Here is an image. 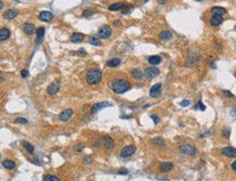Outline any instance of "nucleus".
I'll return each instance as SVG.
<instances>
[{
  "label": "nucleus",
  "instance_id": "obj_10",
  "mask_svg": "<svg viewBox=\"0 0 236 181\" xmlns=\"http://www.w3.org/2000/svg\"><path fill=\"white\" fill-rule=\"evenodd\" d=\"M160 93H161V84H156L155 86H152L149 92L151 98H158Z\"/></svg>",
  "mask_w": 236,
  "mask_h": 181
},
{
  "label": "nucleus",
  "instance_id": "obj_18",
  "mask_svg": "<svg viewBox=\"0 0 236 181\" xmlns=\"http://www.w3.org/2000/svg\"><path fill=\"white\" fill-rule=\"evenodd\" d=\"M84 39V35L82 33H74L72 34L71 36V41L72 42H82Z\"/></svg>",
  "mask_w": 236,
  "mask_h": 181
},
{
  "label": "nucleus",
  "instance_id": "obj_8",
  "mask_svg": "<svg viewBox=\"0 0 236 181\" xmlns=\"http://www.w3.org/2000/svg\"><path fill=\"white\" fill-rule=\"evenodd\" d=\"M110 106H113V104L110 103V102H99V103H96L93 105L91 112H93V113H97V112H99L100 110H102V108H105V107H110Z\"/></svg>",
  "mask_w": 236,
  "mask_h": 181
},
{
  "label": "nucleus",
  "instance_id": "obj_12",
  "mask_svg": "<svg viewBox=\"0 0 236 181\" xmlns=\"http://www.w3.org/2000/svg\"><path fill=\"white\" fill-rule=\"evenodd\" d=\"M52 17H54V14L49 11H41L39 13V19L44 22H49V21L52 20Z\"/></svg>",
  "mask_w": 236,
  "mask_h": 181
},
{
  "label": "nucleus",
  "instance_id": "obj_43",
  "mask_svg": "<svg viewBox=\"0 0 236 181\" xmlns=\"http://www.w3.org/2000/svg\"><path fill=\"white\" fill-rule=\"evenodd\" d=\"M231 167H232V169H233V170H236V161L234 162V163H233V164H232V166H231Z\"/></svg>",
  "mask_w": 236,
  "mask_h": 181
},
{
  "label": "nucleus",
  "instance_id": "obj_38",
  "mask_svg": "<svg viewBox=\"0 0 236 181\" xmlns=\"http://www.w3.org/2000/svg\"><path fill=\"white\" fill-rule=\"evenodd\" d=\"M90 159L91 158L89 157V156H86V157L83 158V162H84L85 164H89V163H90Z\"/></svg>",
  "mask_w": 236,
  "mask_h": 181
},
{
  "label": "nucleus",
  "instance_id": "obj_14",
  "mask_svg": "<svg viewBox=\"0 0 236 181\" xmlns=\"http://www.w3.org/2000/svg\"><path fill=\"white\" fill-rule=\"evenodd\" d=\"M222 22H223V17L221 15H212V17H210V24L212 26H219Z\"/></svg>",
  "mask_w": 236,
  "mask_h": 181
},
{
  "label": "nucleus",
  "instance_id": "obj_4",
  "mask_svg": "<svg viewBox=\"0 0 236 181\" xmlns=\"http://www.w3.org/2000/svg\"><path fill=\"white\" fill-rule=\"evenodd\" d=\"M112 34V30H111V27L109 26V25H104V26H101L98 30V35H99V37L100 38H104V39H107L111 36Z\"/></svg>",
  "mask_w": 236,
  "mask_h": 181
},
{
  "label": "nucleus",
  "instance_id": "obj_27",
  "mask_svg": "<svg viewBox=\"0 0 236 181\" xmlns=\"http://www.w3.org/2000/svg\"><path fill=\"white\" fill-rule=\"evenodd\" d=\"M173 168L172 163H169V162H164L161 164V170L162 171H170Z\"/></svg>",
  "mask_w": 236,
  "mask_h": 181
},
{
  "label": "nucleus",
  "instance_id": "obj_2",
  "mask_svg": "<svg viewBox=\"0 0 236 181\" xmlns=\"http://www.w3.org/2000/svg\"><path fill=\"white\" fill-rule=\"evenodd\" d=\"M101 78H102V74L101 72L97 68L94 70H89L86 75V80L89 85H97L100 83Z\"/></svg>",
  "mask_w": 236,
  "mask_h": 181
},
{
  "label": "nucleus",
  "instance_id": "obj_3",
  "mask_svg": "<svg viewBox=\"0 0 236 181\" xmlns=\"http://www.w3.org/2000/svg\"><path fill=\"white\" fill-rule=\"evenodd\" d=\"M180 151H181V153H183V154L190 155V156L196 154V148L194 147V144H192V143L182 144L181 148H180Z\"/></svg>",
  "mask_w": 236,
  "mask_h": 181
},
{
  "label": "nucleus",
  "instance_id": "obj_36",
  "mask_svg": "<svg viewBox=\"0 0 236 181\" xmlns=\"http://www.w3.org/2000/svg\"><path fill=\"white\" fill-rule=\"evenodd\" d=\"M21 75H22V77L26 78L27 76H28V70H23L22 72H21Z\"/></svg>",
  "mask_w": 236,
  "mask_h": 181
},
{
  "label": "nucleus",
  "instance_id": "obj_13",
  "mask_svg": "<svg viewBox=\"0 0 236 181\" xmlns=\"http://www.w3.org/2000/svg\"><path fill=\"white\" fill-rule=\"evenodd\" d=\"M17 13H19V11L15 10V9H9V10H7L4 12V17L7 20H13L14 17L17 15Z\"/></svg>",
  "mask_w": 236,
  "mask_h": 181
},
{
  "label": "nucleus",
  "instance_id": "obj_41",
  "mask_svg": "<svg viewBox=\"0 0 236 181\" xmlns=\"http://www.w3.org/2000/svg\"><path fill=\"white\" fill-rule=\"evenodd\" d=\"M118 174H122V175H125V174H127V170L125 169V168H123V170H120L118 172Z\"/></svg>",
  "mask_w": 236,
  "mask_h": 181
},
{
  "label": "nucleus",
  "instance_id": "obj_6",
  "mask_svg": "<svg viewBox=\"0 0 236 181\" xmlns=\"http://www.w3.org/2000/svg\"><path fill=\"white\" fill-rule=\"evenodd\" d=\"M60 86H61V84H60V81L59 80H54V81H52L49 86H48V88H47V93L48 94H56L59 91V89H60Z\"/></svg>",
  "mask_w": 236,
  "mask_h": 181
},
{
  "label": "nucleus",
  "instance_id": "obj_39",
  "mask_svg": "<svg viewBox=\"0 0 236 181\" xmlns=\"http://www.w3.org/2000/svg\"><path fill=\"white\" fill-rule=\"evenodd\" d=\"M198 106L200 107V110H201V111H205V110H206V106L202 104L201 101H199V102H198Z\"/></svg>",
  "mask_w": 236,
  "mask_h": 181
},
{
  "label": "nucleus",
  "instance_id": "obj_5",
  "mask_svg": "<svg viewBox=\"0 0 236 181\" xmlns=\"http://www.w3.org/2000/svg\"><path fill=\"white\" fill-rule=\"evenodd\" d=\"M135 152H136V147H135V145H127V147H125V148L122 149L121 154L120 155H121V157L126 158V157L132 156Z\"/></svg>",
  "mask_w": 236,
  "mask_h": 181
},
{
  "label": "nucleus",
  "instance_id": "obj_28",
  "mask_svg": "<svg viewBox=\"0 0 236 181\" xmlns=\"http://www.w3.org/2000/svg\"><path fill=\"white\" fill-rule=\"evenodd\" d=\"M22 145H23V148H25L28 151V153H30V154H33L34 153V148H33V145L30 143H28L27 141H23L22 142Z\"/></svg>",
  "mask_w": 236,
  "mask_h": 181
},
{
  "label": "nucleus",
  "instance_id": "obj_26",
  "mask_svg": "<svg viewBox=\"0 0 236 181\" xmlns=\"http://www.w3.org/2000/svg\"><path fill=\"white\" fill-rule=\"evenodd\" d=\"M36 34H37V39H38L36 42L39 44V41L43 40V38H44V36H45V27H39V28H37Z\"/></svg>",
  "mask_w": 236,
  "mask_h": 181
},
{
  "label": "nucleus",
  "instance_id": "obj_24",
  "mask_svg": "<svg viewBox=\"0 0 236 181\" xmlns=\"http://www.w3.org/2000/svg\"><path fill=\"white\" fill-rule=\"evenodd\" d=\"M2 166L6 169H13L15 167V163L13 161H10V159H6V161L2 162Z\"/></svg>",
  "mask_w": 236,
  "mask_h": 181
},
{
  "label": "nucleus",
  "instance_id": "obj_11",
  "mask_svg": "<svg viewBox=\"0 0 236 181\" xmlns=\"http://www.w3.org/2000/svg\"><path fill=\"white\" fill-rule=\"evenodd\" d=\"M72 115H73V111L70 110V108H67V110H64V111L59 115V118H60L62 121H67L72 117Z\"/></svg>",
  "mask_w": 236,
  "mask_h": 181
},
{
  "label": "nucleus",
  "instance_id": "obj_46",
  "mask_svg": "<svg viewBox=\"0 0 236 181\" xmlns=\"http://www.w3.org/2000/svg\"><path fill=\"white\" fill-rule=\"evenodd\" d=\"M195 1H198V2H199V1H202V0H195Z\"/></svg>",
  "mask_w": 236,
  "mask_h": 181
},
{
  "label": "nucleus",
  "instance_id": "obj_15",
  "mask_svg": "<svg viewBox=\"0 0 236 181\" xmlns=\"http://www.w3.org/2000/svg\"><path fill=\"white\" fill-rule=\"evenodd\" d=\"M211 13H212V15H221V17H223L226 13V9H224L222 7H213L211 8Z\"/></svg>",
  "mask_w": 236,
  "mask_h": 181
},
{
  "label": "nucleus",
  "instance_id": "obj_44",
  "mask_svg": "<svg viewBox=\"0 0 236 181\" xmlns=\"http://www.w3.org/2000/svg\"><path fill=\"white\" fill-rule=\"evenodd\" d=\"M121 24V22L120 21H114V23H113V25H115V26H118V25H120Z\"/></svg>",
  "mask_w": 236,
  "mask_h": 181
},
{
  "label": "nucleus",
  "instance_id": "obj_47",
  "mask_svg": "<svg viewBox=\"0 0 236 181\" xmlns=\"http://www.w3.org/2000/svg\"><path fill=\"white\" fill-rule=\"evenodd\" d=\"M235 76H236V72H235Z\"/></svg>",
  "mask_w": 236,
  "mask_h": 181
},
{
  "label": "nucleus",
  "instance_id": "obj_16",
  "mask_svg": "<svg viewBox=\"0 0 236 181\" xmlns=\"http://www.w3.org/2000/svg\"><path fill=\"white\" fill-rule=\"evenodd\" d=\"M143 75L144 74H143L139 70H137V68H134V70H131V76L133 79H135V80H139V79H142Z\"/></svg>",
  "mask_w": 236,
  "mask_h": 181
},
{
  "label": "nucleus",
  "instance_id": "obj_21",
  "mask_svg": "<svg viewBox=\"0 0 236 181\" xmlns=\"http://www.w3.org/2000/svg\"><path fill=\"white\" fill-rule=\"evenodd\" d=\"M10 37V30L8 28H1L0 30V40H7Z\"/></svg>",
  "mask_w": 236,
  "mask_h": 181
},
{
  "label": "nucleus",
  "instance_id": "obj_42",
  "mask_svg": "<svg viewBox=\"0 0 236 181\" xmlns=\"http://www.w3.org/2000/svg\"><path fill=\"white\" fill-rule=\"evenodd\" d=\"M157 2H158V4H165V2H167V0H157Z\"/></svg>",
  "mask_w": 236,
  "mask_h": 181
},
{
  "label": "nucleus",
  "instance_id": "obj_22",
  "mask_svg": "<svg viewBox=\"0 0 236 181\" xmlns=\"http://www.w3.org/2000/svg\"><path fill=\"white\" fill-rule=\"evenodd\" d=\"M121 64V60L120 59H118V57H115V59H112V60H109L107 63H106V65L108 67H117L119 66Z\"/></svg>",
  "mask_w": 236,
  "mask_h": 181
},
{
  "label": "nucleus",
  "instance_id": "obj_29",
  "mask_svg": "<svg viewBox=\"0 0 236 181\" xmlns=\"http://www.w3.org/2000/svg\"><path fill=\"white\" fill-rule=\"evenodd\" d=\"M44 181H59V178L57 176H52V175H45Z\"/></svg>",
  "mask_w": 236,
  "mask_h": 181
},
{
  "label": "nucleus",
  "instance_id": "obj_45",
  "mask_svg": "<svg viewBox=\"0 0 236 181\" xmlns=\"http://www.w3.org/2000/svg\"><path fill=\"white\" fill-rule=\"evenodd\" d=\"M0 8H4V2H0Z\"/></svg>",
  "mask_w": 236,
  "mask_h": 181
},
{
  "label": "nucleus",
  "instance_id": "obj_23",
  "mask_svg": "<svg viewBox=\"0 0 236 181\" xmlns=\"http://www.w3.org/2000/svg\"><path fill=\"white\" fill-rule=\"evenodd\" d=\"M34 32H35V27H34L33 24L26 23L24 25V33L26 34V35H32Z\"/></svg>",
  "mask_w": 236,
  "mask_h": 181
},
{
  "label": "nucleus",
  "instance_id": "obj_37",
  "mask_svg": "<svg viewBox=\"0 0 236 181\" xmlns=\"http://www.w3.org/2000/svg\"><path fill=\"white\" fill-rule=\"evenodd\" d=\"M151 118H152V121H155V124H158L159 123V118L157 115H151Z\"/></svg>",
  "mask_w": 236,
  "mask_h": 181
},
{
  "label": "nucleus",
  "instance_id": "obj_35",
  "mask_svg": "<svg viewBox=\"0 0 236 181\" xmlns=\"http://www.w3.org/2000/svg\"><path fill=\"white\" fill-rule=\"evenodd\" d=\"M189 103H190V102H189V100H184V101H182V102H181L180 104H181V106L185 107V106H188Z\"/></svg>",
  "mask_w": 236,
  "mask_h": 181
},
{
  "label": "nucleus",
  "instance_id": "obj_32",
  "mask_svg": "<svg viewBox=\"0 0 236 181\" xmlns=\"http://www.w3.org/2000/svg\"><path fill=\"white\" fill-rule=\"evenodd\" d=\"M93 14H94V11L90 10V9H86V10L83 11V17H91Z\"/></svg>",
  "mask_w": 236,
  "mask_h": 181
},
{
  "label": "nucleus",
  "instance_id": "obj_7",
  "mask_svg": "<svg viewBox=\"0 0 236 181\" xmlns=\"http://www.w3.org/2000/svg\"><path fill=\"white\" fill-rule=\"evenodd\" d=\"M160 74V70L157 68V67H155V66H150V67H148V68H146V70H145V76L147 78H155V77H157L158 75Z\"/></svg>",
  "mask_w": 236,
  "mask_h": 181
},
{
  "label": "nucleus",
  "instance_id": "obj_19",
  "mask_svg": "<svg viewBox=\"0 0 236 181\" xmlns=\"http://www.w3.org/2000/svg\"><path fill=\"white\" fill-rule=\"evenodd\" d=\"M104 145H105L108 150L113 149V147H114V142H113V140H112V138L108 137V136L105 137V139H104Z\"/></svg>",
  "mask_w": 236,
  "mask_h": 181
},
{
  "label": "nucleus",
  "instance_id": "obj_9",
  "mask_svg": "<svg viewBox=\"0 0 236 181\" xmlns=\"http://www.w3.org/2000/svg\"><path fill=\"white\" fill-rule=\"evenodd\" d=\"M221 153L227 157H236V149L231 148V147L221 149Z\"/></svg>",
  "mask_w": 236,
  "mask_h": 181
},
{
  "label": "nucleus",
  "instance_id": "obj_40",
  "mask_svg": "<svg viewBox=\"0 0 236 181\" xmlns=\"http://www.w3.org/2000/svg\"><path fill=\"white\" fill-rule=\"evenodd\" d=\"M74 149H75V151H77V152H82V150H83V148H82L81 145H76Z\"/></svg>",
  "mask_w": 236,
  "mask_h": 181
},
{
  "label": "nucleus",
  "instance_id": "obj_20",
  "mask_svg": "<svg viewBox=\"0 0 236 181\" xmlns=\"http://www.w3.org/2000/svg\"><path fill=\"white\" fill-rule=\"evenodd\" d=\"M126 7V4L124 2H115V4H111L110 7H109V10L110 11H118V10H121L123 8Z\"/></svg>",
  "mask_w": 236,
  "mask_h": 181
},
{
  "label": "nucleus",
  "instance_id": "obj_31",
  "mask_svg": "<svg viewBox=\"0 0 236 181\" xmlns=\"http://www.w3.org/2000/svg\"><path fill=\"white\" fill-rule=\"evenodd\" d=\"M89 42H90L91 45H94V46H100V45H101L100 40H99V39H97V38H95V37L89 38Z\"/></svg>",
  "mask_w": 236,
  "mask_h": 181
},
{
  "label": "nucleus",
  "instance_id": "obj_17",
  "mask_svg": "<svg viewBox=\"0 0 236 181\" xmlns=\"http://www.w3.org/2000/svg\"><path fill=\"white\" fill-rule=\"evenodd\" d=\"M159 38L161 39V40H170L171 38H172V33L170 32V30H163V32H161L160 33V35H159Z\"/></svg>",
  "mask_w": 236,
  "mask_h": 181
},
{
  "label": "nucleus",
  "instance_id": "obj_25",
  "mask_svg": "<svg viewBox=\"0 0 236 181\" xmlns=\"http://www.w3.org/2000/svg\"><path fill=\"white\" fill-rule=\"evenodd\" d=\"M148 62L151 65H158L160 62H161V57H159V55H152L148 59Z\"/></svg>",
  "mask_w": 236,
  "mask_h": 181
},
{
  "label": "nucleus",
  "instance_id": "obj_33",
  "mask_svg": "<svg viewBox=\"0 0 236 181\" xmlns=\"http://www.w3.org/2000/svg\"><path fill=\"white\" fill-rule=\"evenodd\" d=\"M15 123H17V124H27V119L24 117H19V118H17Z\"/></svg>",
  "mask_w": 236,
  "mask_h": 181
},
{
  "label": "nucleus",
  "instance_id": "obj_1",
  "mask_svg": "<svg viewBox=\"0 0 236 181\" xmlns=\"http://www.w3.org/2000/svg\"><path fill=\"white\" fill-rule=\"evenodd\" d=\"M112 90L114 91L115 93H124L131 88V84L128 83V80L124 79V78H118L113 80L111 85Z\"/></svg>",
  "mask_w": 236,
  "mask_h": 181
},
{
  "label": "nucleus",
  "instance_id": "obj_34",
  "mask_svg": "<svg viewBox=\"0 0 236 181\" xmlns=\"http://www.w3.org/2000/svg\"><path fill=\"white\" fill-rule=\"evenodd\" d=\"M223 94H224L226 98H234V94L231 93L229 90H223Z\"/></svg>",
  "mask_w": 236,
  "mask_h": 181
},
{
  "label": "nucleus",
  "instance_id": "obj_30",
  "mask_svg": "<svg viewBox=\"0 0 236 181\" xmlns=\"http://www.w3.org/2000/svg\"><path fill=\"white\" fill-rule=\"evenodd\" d=\"M152 143L158 147H164V141L162 140L161 138H157L155 140H152Z\"/></svg>",
  "mask_w": 236,
  "mask_h": 181
}]
</instances>
